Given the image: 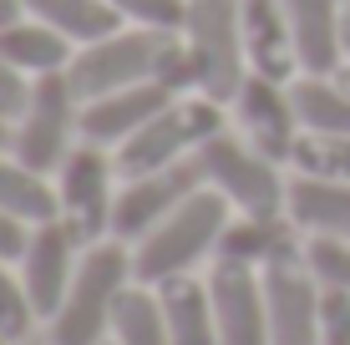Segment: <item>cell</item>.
Returning <instances> with one entry per match:
<instances>
[{
  "instance_id": "6da1fadb",
  "label": "cell",
  "mask_w": 350,
  "mask_h": 345,
  "mask_svg": "<svg viewBox=\"0 0 350 345\" xmlns=\"http://www.w3.org/2000/svg\"><path fill=\"white\" fill-rule=\"evenodd\" d=\"M228 219H234V208H228V198L213 193V188H198L193 198H183L148 239L132 244V275H137V284H152V290H158L167 279L193 275L203 259L219 254V239H224Z\"/></svg>"
},
{
  "instance_id": "7a4b0ae2",
  "label": "cell",
  "mask_w": 350,
  "mask_h": 345,
  "mask_svg": "<svg viewBox=\"0 0 350 345\" xmlns=\"http://www.w3.org/2000/svg\"><path fill=\"white\" fill-rule=\"evenodd\" d=\"M132 284H137V275H132V244H122V239L87 244V254L77 264V279H71L62 310L51 320V345H102L112 335L117 300Z\"/></svg>"
},
{
  "instance_id": "3957f363",
  "label": "cell",
  "mask_w": 350,
  "mask_h": 345,
  "mask_svg": "<svg viewBox=\"0 0 350 345\" xmlns=\"http://www.w3.org/2000/svg\"><path fill=\"white\" fill-rule=\"evenodd\" d=\"M224 133V102L203 97V92H183L152 117L142 133H132L122 148L112 152L122 178H142V173H163L173 163L198 158L203 142H213Z\"/></svg>"
},
{
  "instance_id": "277c9868",
  "label": "cell",
  "mask_w": 350,
  "mask_h": 345,
  "mask_svg": "<svg viewBox=\"0 0 350 345\" xmlns=\"http://www.w3.org/2000/svg\"><path fill=\"white\" fill-rule=\"evenodd\" d=\"M183 46L193 56V71H198V92L228 107L249 77L244 0H188Z\"/></svg>"
},
{
  "instance_id": "5b68a950",
  "label": "cell",
  "mask_w": 350,
  "mask_h": 345,
  "mask_svg": "<svg viewBox=\"0 0 350 345\" xmlns=\"http://www.w3.org/2000/svg\"><path fill=\"white\" fill-rule=\"evenodd\" d=\"M198 168H203V183L213 193H224L234 213H289V183L280 173L284 163L264 158L254 142L219 133L198 148Z\"/></svg>"
},
{
  "instance_id": "8992f818",
  "label": "cell",
  "mask_w": 350,
  "mask_h": 345,
  "mask_svg": "<svg viewBox=\"0 0 350 345\" xmlns=\"http://www.w3.org/2000/svg\"><path fill=\"white\" fill-rule=\"evenodd\" d=\"M77 142H81V97L71 92L66 71L36 77L31 107L16 117V127H10V152H16L26 168L56 178V168L71 158Z\"/></svg>"
},
{
  "instance_id": "52a82bcc",
  "label": "cell",
  "mask_w": 350,
  "mask_h": 345,
  "mask_svg": "<svg viewBox=\"0 0 350 345\" xmlns=\"http://www.w3.org/2000/svg\"><path fill=\"white\" fill-rule=\"evenodd\" d=\"M117 158L96 142H77L71 158L56 168V204H62V223L81 244L112 239V213H117Z\"/></svg>"
},
{
  "instance_id": "ba28073f",
  "label": "cell",
  "mask_w": 350,
  "mask_h": 345,
  "mask_svg": "<svg viewBox=\"0 0 350 345\" xmlns=\"http://www.w3.org/2000/svg\"><path fill=\"white\" fill-rule=\"evenodd\" d=\"M173 31H142V26H122L112 36L92 46H77L66 66V81L81 102H96L107 92H122V87H137V81H152V66H158V51Z\"/></svg>"
},
{
  "instance_id": "9c48e42d",
  "label": "cell",
  "mask_w": 350,
  "mask_h": 345,
  "mask_svg": "<svg viewBox=\"0 0 350 345\" xmlns=\"http://www.w3.org/2000/svg\"><path fill=\"white\" fill-rule=\"evenodd\" d=\"M198 188H208V183H203L198 158L173 163V168H163V173L122 178V188H117V213H112V239H122V244L148 239L167 213L183 204V198H193Z\"/></svg>"
},
{
  "instance_id": "30bf717a",
  "label": "cell",
  "mask_w": 350,
  "mask_h": 345,
  "mask_svg": "<svg viewBox=\"0 0 350 345\" xmlns=\"http://www.w3.org/2000/svg\"><path fill=\"white\" fill-rule=\"evenodd\" d=\"M239 117V137L254 142L264 158L274 163H289L295 158V142H299V112H295V92H289V81H274V77H259V71H249L244 87H239V97L228 102Z\"/></svg>"
},
{
  "instance_id": "8fae6325",
  "label": "cell",
  "mask_w": 350,
  "mask_h": 345,
  "mask_svg": "<svg viewBox=\"0 0 350 345\" xmlns=\"http://www.w3.org/2000/svg\"><path fill=\"white\" fill-rule=\"evenodd\" d=\"M320 294L310 259H284L264 269V305H269V345H320Z\"/></svg>"
},
{
  "instance_id": "7c38bea8",
  "label": "cell",
  "mask_w": 350,
  "mask_h": 345,
  "mask_svg": "<svg viewBox=\"0 0 350 345\" xmlns=\"http://www.w3.org/2000/svg\"><path fill=\"white\" fill-rule=\"evenodd\" d=\"M81 254H87V244H81L62 219L36 223V229H31L26 254H21V284H26V294H31V305H36L41 320H56L71 279H77Z\"/></svg>"
},
{
  "instance_id": "4fadbf2b",
  "label": "cell",
  "mask_w": 350,
  "mask_h": 345,
  "mask_svg": "<svg viewBox=\"0 0 350 345\" xmlns=\"http://www.w3.org/2000/svg\"><path fill=\"white\" fill-rule=\"evenodd\" d=\"M208 300L219 315L224 345H269V305H264V275L244 264L213 259L208 269Z\"/></svg>"
},
{
  "instance_id": "5bb4252c",
  "label": "cell",
  "mask_w": 350,
  "mask_h": 345,
  "mask_svg": "<svg viewBox=\"0 0 350 345\" xmlns=\"http://www.w3.org/2000/svg\"><path fill=\"white\" fill-rule=\"evenodd\" d=\"M299 254H305V229L289 213H234L213 259L264 275V269L284 264V259H299Z\"/></svg>"
},
{
  "instance_id": "9a60e30c",
  "label": "cell",
  "mask_w": 350,
  "mask_h": 345,
  "mask_svg": "<svg viewBox=\"0 0 350 345\" xmlns=\"http://www.w3.org/2000/svg\"><path fill=\"white\" fill-rule=\"evenodd\" d=\"M178 92H167L163 81H137V87H122V92H107L96 102H81V142H96V148L117 152L132 133L152 122Z\"/></svg>"
},
{
  "instance_id": "2e32d148",
  "label": "cell",
  "mask_w": 350,
  "mask_h": 345,
  "mask_svg": "<svg viewBox=\"0 0 350 345\" xmlns=\"http://www.w3.org/2000/svg\"><path fill=\"white\" fill-rule=\"evenodd\" d=\"M289 36L299 51V71H340L345 51H340V20L350 0H280Z\"/></svg>"
},
{
  "instance_id": "e0dca14e",
  "label": "cell",
  "mask_w": 350,
  "mask_h": 345,
  "mask_svg": "<svg viewBox=\"0 0 350 345\" xmlns=\"http://www.w3.org/2000/svg\"><path fill=\"white\" fill-rule=\"evenodd\" d=\"M244 51H249V71H259V77L274 81L299 77V51L280 0H244Z\"/></svg>"
},
{
  "instance_id": "ac0fdd59",
  "label": "cell",
  "mask_w": 350,
  "mask_h": 345,
  "mask_svg": "<svg viewBox=\"0 0 350 345\" xmlns=\"http://www.w3.org/2000/svg\"><path fill=\"white\" fill-rule=\"evenodd\" d=\"M289 219L305 229V239H345L350 244V183L325 178H289Z\"/></svg>"
},
{
  "instance_id": "d6986e66",
  "label": "cell",
  "mask_w": 350,
  "mask_h": 345,
  "mask_svg": "<svg viewBox=\"0 0 350 345\" xmlns=\"http://www.w3.org/2000/svg\"><path fill=\"white\" fill-rule=\"evenodd\" d=\"M0 56L16 71H26V77H56V71L71 66L77 46H71L62 31H51L46 20L21 16V20H10V26H0Z\"/></svg>"
},
{
  "instance_id": "ffe728a7",
  "label": "cell",
  "mask_w": 350,
  "mask_h": 345,
  "mask_svg": "<svg viewBox=\"0 0 350 345\" xmlns=\"http://www.w3.org/2000/svg\"><path fill=\"white\" fill-rule=\"evenodd\" d=\"M0 213H5V219H16V223H26V229L62 219V204H56L51 173L26 168V163H21L10 148L0 152Z\"/></svg>"
},
{
  "instance_id": "44dd1931",
  "label": "cell",
  "mask_w": 350,
  "mask_h": 345,
  "mask_svg": "<svg viewBox=\"0 0 350 345\" xmlns=\"http://www.w3.org/2000/svg\"><path fill=\"white\" fill-rule=\"evenodd\" d=\"M289 92H295V112L305 133L350 137V87L340 81V71H299Z\"/></svg>"
},
{
  "instance_id": "7402d4cb",
  "label": "cell",
  "mask_w": 350,
  "mask_h": 345,
  "mask_svg": "<svg viewBox=\"0 0 350 345\" xmlns=\"http://www.w3.org/2000/svg\"><path fill=\"white\" fill-rule=\"evenodd\" d=\"M163 294V310H167V335L173 345H224L219 340V315H213V300H208V279H167L158 284Z\"/></svg>"
},
{
  "instance_id": "603a6c76",
  "label": "cell",
  "mask_w": 350,
  "mask_h": 345,
  "mask_svg": "<svg viewBox=\"0 0 350 345\" xmlns=\"http://www.w3.org/2000/svg\"><path fill=\"white\" fill-rule=\"evenodd\" d=\"M21 5H26V16L62 31L71 46H92L102 36L122 31V16L112 10V0H21Z\"/></svg>"
},
{
  "instance_id": "cb8c5ba5",
  "label": "cell",
  "mask_w": 350,
  "mask_h": 345,
  "mask_svg": "<svg viewBox=\"0 0 350 345\" xmlns=\"http://www.w3.org/2000/svg\"><path fill=\"white\" fill-rule=\"evenodd\" d=\"M117 345H173L167 335V310H163V294L152 284H132V290L117 300L112 315V335Z\"/></svg>"
},
{
  "instance_id": "d4e9b609",
  "label": "cell",
  "mask_w": 350,
  "mask_h": 345,
  "mask_svg": "<svg viewBox=\"0 0 350 345\" xmlns=\"http://www.w3.org/2000/svg\"><path fill=\"white\" fill-rule=\"evenodd\" d=\"M289 168L299 178H325V183H350V137H325V133H299Z\"/></svg>"
},
{
  "instance_id": "484cf974",
  "label": "cell",
  "mask_w": 350,
  "mask_h": 345,
  "mask_svg": "<svg viewBox=\"0 0 350 345\" xmlns=\"http://www.w3.org/2000/svg\"><path fill=\"white\" fill-rule=\"evenodd\" d=\"M36 320H41V315H36V305H31L21 275L10 269V259H0V330H5L10 340H26Z\"/></svg>"
},
{
  "instance_id": "4316f807",
  "label": "cell",
  "mask_w": 350,
  "mask_h": 345,
  "mask_svg": "<svg viewBox=\"0 0 350 345\" xmlns=\"http://www.w3.org/2000/svg\"><path fill=\"white\" fill-rule=\"evenodd\" d=\"M112 10L122 16V26H142V31H183L188 0H112Z\"/></svg>"
},
{
  "instance_id": "83f0119b",
  "label": "cell",
  "mask_w": 350,
  "mask_h": 345,
  "mask_svg": "<svg viewBox=\"0 0 350 345\" xmlns=\"http://www.w3.org/2000/svg\"><path fill=\"white\" fill-rule=\"evenodd\" d=\"M305 259L320 284L350 294V244L345 239H305Z\"/></svg>"
},
{
  "instance_id": "f1b7e54d",
  "label": "cell",
  "mask_w": 350,
  "mask_h": 345,
  "mask_svg": "<svg viewBox=\"0 0 350 345\" xmlns=\"http://www.w3.org/2000/svg\"><path fill=\"white\" fill-rule=\"evenodd\" d=\"M320 345H350V294L330 284L320 294Z\"/></svg>"
},
{
  "instance_id": "f546056e",
  "label": "cell",
  "mask_w": 350,
  "mask_h": 345,
  "mask_svg": "<svg viewBox=\"0 0 350 345\" xmlns=\"http://www.w3.org/2000/svg\"><path fill=\"white\" fill-rule=\"evenodd\" d=\"M31 92H36V77H26V71H16L0 56V122L16 127V117L31 107Z\"/></svg>"
},
{
  "instance_id": "4dcf8cb0",
  "label": "cell",
  "mask_w": 350,
  "mask_h": 345,
  "mask_svg": "<svg viewBox=\"0 0 350 345\" xmlns=\"http://www.w3.org/2000/svg\"><path fill=\"white\" fill-rule=\"evenodd\" d=\"M26 239H31L26 223H16V219H5V213H0V259L21 264V254H26Z\"/></svg>"
},
{
  "instance_id": "1f68e13d",
  "label": "cell",
  "mask_w": 350,
  "mask_h": 345,
  "mask_svg": "<svg viewBox=\"0 0 350 345\" xmlns=\"http://www.w3.org/2000/svg\"><path fill=\"white\" fill-rule=\"evenodd\" d=\"M21 16H26L21 0H0V26H10V20H21Z\"/></svg>"
},
{
  "instance_id": "d6a6232c",
  "label": "cell",
  "mask_w": 350,
  "mask_h": 345,
  "mask_svg": "<svg viewBox=\"0 0 350 345\" xmlns=\"http://www.w3.org/2000/svg\"><path fill=\"white\" fill-rule=\"evenodd\" d=\"M340 51H345V66H350V5H345V20H340Z\"/></svg>"
},
{
  "instance_id": "836d02e7",
  "label": "cell",
  "mask_w": 350,
  "mask_h": 345,
  "mask_svg": "<svg viewBox=\"0 0 350 345\" xmlns=\"http://www.w3.org/2000/svg\"><path fill=\"white\" fill-rule=\"evenodd\" d=\"M10 148V122H0V152Z\"/></svg>"
},
{
  "instance_id": "e575fe53",
  "label": "cell",
  "mask_w": 350,
  "mask_h": 345,
  "mask_svg": "<svg viewBox=\"0 0 350 345\" xmlns=\"http://www.w3.org/2000/svg\"><path fill=\"white\" fill-rule=\"evenodd\" d=\"M340 81H345V87H350V66H340Z\"/></svg>"
},
{
  "instance_id": "d590c367",
  "label": "cell",
  "mask_w": 350,
  "mask_h": 345,
  "mask_svg": "<svg viewBox=\"0 0 350 345\" xmlns=\"http://www.w3.org/2000/svg\"><path fill=\"white\" fill-rule=\"evenodd\" d=\"M0 345H16V340H10V335H5V330H0Z\"/></svg>"
},
{
  "instance_id": "8d00e7d4",
  "label": "cell",
  "mask_w": 350,
  "mask_h": 345,
  "mask_svg": "<svg viewBox=\"0 0 350 345\" xmlns=\"http://www.w3.org/2000/svg\"><path fill=\"white\" fill-rule=\"evenodd\" d=\"M102 345H117V340H102Z\"/></svg>"
}]
</instances>
